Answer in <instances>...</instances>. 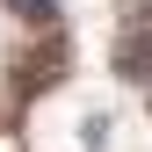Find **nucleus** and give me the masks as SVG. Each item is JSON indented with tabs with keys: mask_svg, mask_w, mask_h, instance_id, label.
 <instances>
[{
	"mask_svg": "<svg viewBox=\"0 0 152 152\" xmlns=\"http://www.w3.org/2000/svg\"><path fill=\"white\" fill-rule=\"evenodd\" d=\"M7 7H22L29 22H51V15H58V7H51V0H7Z\"/></svg>",
	"mask_w": 152,
	"mask_h": 152,
	"instance_id": "1",
	"label": "nucleus"
}]
</instances>
